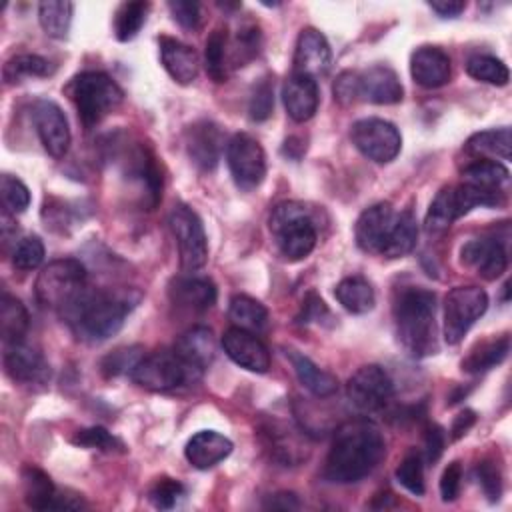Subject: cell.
<instances>
[{"label": "cell", "mask_w": 512, "mask_h": 512, "mask_svg": "<svg viewBox=\"0 0 512 512\" xmlns=\"http://www.w3.org/2000/svg\"><path fill=\"white\" fill-rule=\"evenodd\" d=\"M350 138L366 158L378 164L392 162L402 148V136L398 128L382 118L356 120L350 128Z\"/></svg>", "instance_id": "cell-13"}, {"label": "cell", "mask_w": 512, "mask_h": 512, "mask_svg": "<svg viewBox=\"0 0 512 512\" xmlns=\"http://www.w3.org/2000/svg\"><path fill=\"white\" fill-rule=\"evenodd\" d=\"M478 474V482L484 490V494L494 502L500 498L502 494V476H500V468L492 462V460H482L476 468Z\"/></svg>", "instance_id": "cell-50"}, {"label": "cell", "mask_w": 512, "mask_h": 512, "mask_svg": "<svg viewBox=\"0 0 512 512\" xmlns=\"http://www.w3.org/2000/svg\"><path fill=\"white\" fill-rule=\"evenodd\" d=\"M386 456V442L376 424L366 418L344 422L332 440L324 464V478L352 484L368 476Z\"/></svg>", "instance_id": "cell-1"}, {"label": "cell", "mask_w": 512, "mask_h": 512, "mask_svg": "<svg viewBox=\"0 0 512 512\" xmlns=\"http://www.w3.org/2000/svg\"><path fill=\"white\" fill-rule=\"evenodd\" d=\"M4 370L14 382L28 386L46 384L50 378V366L44 356L24 342L6 346Z\"/></svg>", "instance_id": "cell-19"}, {"label": "cell", "mask_w": 512, "mask_h": 512, "mask_svg": "<svg viewBox=\"0 0 512 512\" xmlns=\"http://www.w3.org/2000/svg\"><path fill=\"white\" fill-rule=\"evenodd\" d=\"M22 488H24V500L34 510H50L52 502L56 498V488L52 478L36 468V466H24L22 468Z\"/></svg>", "instance_id": "cell-33"}, {"label": "cell", "mask_w": 512, "mask_h": 512, "mask_svg": "<svg viewBox=\"0 0 512 512\" xmlns=\"http://www.w3.org/2000/svg\"><path fill=\"white\" fill-rule=\"evenodd\" d=\"M158 46H160V62L174 82L190 84L196 80L200 70V58L194 48L170 36H162L158 40Z\"/></svg>", "instance_id": "cell-25"}, {"label": "cell", "mask_w": 512, "mask_h": 512, "mask_svg": "<svg viewBox=\"0 0 512 512\" xmlns=\"http://www.w3.org/2000/svg\"><path fill=\"white\" fill-rule=\"evenodd\" d=\"M226 162L238 188L254 190L266 176V154L260 142L246 134H234L226 144Z\"/></svg>", "instance_id": "cell-12"}, {"label": "cell", "mask_w": 512, "mask_h": 512, "mask_svg": "<svg viewBox=\"0 0 512 512\" xmlns=\"http://www.w3.org/2000/svg\"><path fill=\"white\" fill-rule=\"evenodd\" d=\"M332 64V50L328 40L316 28H304L298 34L294 48V74L310 78L324 76Z\"/></svg>", "instance_id": "cell-17"}, {"label": "cell", "mask_w": 512, "mask_h": 512, "mask_svg": "<svg viewBox=\"0 0 512 512\" xmlns=\"http://www.w3.org/2000/svg\"><path fill=\"white\" fill-rule=\"evenodd\" d=\"M504 204V192L496 190H480L468 184H458V186H448L442 188L436 198L430 202L424 226L430 234H440L448 230L454 220L460 216L468 214L476 206H502Z\"/></svg>", "instance_id": "cell-6"}, {"label": "cell", "mask_w": 512, "mask_h": 512, "mask_svg": "<svg viewBox=\"0 0 512 512\" xmlns=\"http://www.w3.org/2000/svg\"><path fill=\"white\" fill-rule=\"evenodd\" d=\"M428 6L442 18H456L466 8V2H462V0H432V2H428Z\"/></svg>", "instance_id": "cell-55"}, {"label": "cell", "mask_w": 512, "mask_h": 512, "mask_svg": "<svg viewBox=\"0 0 512 512\" xmlns=\"http://www.w3.org/2000/svg\"><path fill=\"white\" fill-rule=\"evenodd\" d=\"M396 210L392 208L390 202H378L368 206L356 220L354 226V236L356 244L360 250L368 254H382L390 230L396 220Z\"/></svg>", "instance_id": "cell-15"}, {"label": "cell", "mask_w": 512, "mask_h": 512, "mask_svg": "<svg viewBox=\"0 0 512 512\" xmlns=\"http://www.w3.org/2000/svg\"><path fill=\"white\" fill-rule=\"evenodd\" d=\"M204 66L214 82H224L228 78V32L226 28H216L206 38L204 46Z\"/></svg>", "instance_id": "cell-39"}, {"label": "cell", "mask_w": 512, "mask_h": 512, "mask_svg": "<svg viewBox=\"0 0 512 512\" xmlns=\"http://www.w3.org/2000/svg\"><path fill=\"white\" fill-rule=\"evenodd\" d=\"M34 126L44 150L52 158L66 156L70 148V126L62 108L52 100H38L32 110Z\"/></svg>", "instance_id": "cell-14"}, {"label": "cell", "mask_w": 512, "mask_h": 512, "mask_svg": "<svg viewBox=\"0 0 512 512\" xmlns=\"http://www.w3.org/2000/svg\"><path fill=\"white\" fill-rule=\"evenodd\" d=\"M334 98L342 104H350L358 98V72H342L336 78Z\"/></svg>", "instance_id": "cell-53"}, {"label": "cell", "mask_w": 512, "mask_h": 512, "mask_svg": "<svg viewBox=\"0 0 512 512\" xmlns=\"http://www.w3.org/2000/svg\"><path fill=\"white\" fill-rule=\"evenodd\" d=\"M72 442L76 446H82V448H98V450H104V452L124 450V444L102 426H90V428L78 430L74 434Z\"/></svg>", "instance_id": "cell-47"}, {"label": "cell", "mask_w": 512, "mask_h": 512, "mask_svg": "<svg viewBox=\"0 0 512 512\" xmlns=\"http://www.w3.org/2000/svg\"><path fill=\"white\" fill-rule=\"evenodd\" d=\"M268 508H280V510H292V508H298V500H296V494L292 492H280V494H274L270 496V502L266 504Z\"/></svg>", "instance_id": "cell-58"}, {"label": "cell", "mask_w": 512, "mask_h": 512, "mask_svg": "<svg viewBox=\"0 0 512 512\" xmlns=\"http://www.w3.org/2000/svg\"><path fill=\"white\" fill-rule=\"evenodd\" d=\"M286 356L292 362V368L296 372L298 382L308 392H312L314 396L326 398V396H332L338 390V380L330 372L318 368L308 356H304L296 350H286Z\"/></svg>", "instance_id": "cell-29"}, {"label": "cell", "mask_w": 512, "mask_h": 512, "mask_svg": "<svg viewBox=\"0 0 512 512\" xmlns=\"http://www.w3.org/2000/svg\"><path fill=\"white\" fill-rule=\"evenodd\" d=\"M174 352L190 372L206 370L216 354V342L208 328L194 326L186 330L174 344Z\"/></svg>", "instance_id": "cell-26"}, {"label": "cell", "mask_w": 512, "mask_h": 512, "mask_svg": "<svg viewBox=\"0 0 512 512\" xmlns=\"http://www.w3.org/2000/svg\"><path fill=\"white\" fill-rule=\"evenodd\" d=\"M268 226L278 252L290 262L306 258L316 246V226L310 218L308 208L300 202L288 200L276 204L270 214Z\"/></svg>", "instance_id": "cell-4"}, {"label": "cell", "mask_w": 512, "mask_h": 512, "mask_svg": "<svg viewBox=\"0 0 512 512\" xmlns=\"http://www.w3.org/2000/svg\"><path fill=\"white\" fill-rule=\"evenodd\" d=\"M410 74L422 88H440L450 82V58L438 46H420L410 56Z\"/></svg>", "instance_id": "cell-21"}, {"label": "cell", "mask_w": 512, "mask_h": 512, "mask_svg": "<svg viewBox=\"0 0 512 512\" xmlns=\"http://www.w3.org/2000/svg\"><path fill=\"white\" fill-rule=\"evenodd\" d=\"M44 260V244L38 236H24L12 252V264L18 270H34Z\"/></svg>", "instance_id": "cell-46"}, {"label": "cell", "mask_w": 512, "mask_h": 512, "mask_svg": "<svg viewBox=\"0 0 512 512\" xmlns=\"http://www.w3.org/2000/svg\"><path fill=\"white\" fill-rule=\"evenodd\" d=\"M396 480L414 496L424 494V464L422 454L410 450L396 468Z\"/></svg>", "instance_id": "cell-44"}, {"label": "cell", "mask_w": 512, "mask_h": 512, "mask_svg": "<svg viewBox=\"0 0 512 512\" xmlns=\"http://www.w3.org/2000/svg\"><path fill=\"white\" fill-rule=\"evenodd\" d=\"M488 294L480 286H456L444 298L442 334L446 344H458L486 312Z\"/></svg>", "instance_id": "cell-8"}, {"label": "cell", "mask_w": 512, "mask_h": 512, "mask_svg": "<svg viewBox=\"0 0 512 512\" xmlns=\"http://www.w3.org/2000/svg\"><path fill=\"white\" fill-rule=\"evenodd\" d=\"M72 12L74 4L72 2H62V0H48L38 4V20L42 30L50 38H66L70 24H72Z\"/></svg>", "instance_id": "cell-38"}, {"label": "cell", "mask_w": 512, "mask_h": 512, "mask_svg": "<svg viewBox=\"0 0 512 512\" xmlns=\"http://www.w3.org/2000/svg\"><path fill=\"white\" fill-rule=\"evenodd\" d=\"M460 262L480 278L496 280L506 270L508 256L498 238H474L460 248Z\"/></svg>", "instance_id": "cell-18"}, {"label": "cell", "mask_w": 512, "mask_h": 512, "mask_svg": "<svg viewBox=\"0 0 512 512\" xmlns=\"http://www.w3.org/2000/svg\"><path fill=\"white\" fill-rule=\"evenodd\" d=\"M460 484H462V466L458 460L450 462L440 478V494L444 502H452L460 494Z\"/></svg>", "instance_id": "cell-52"}, {"label": "cell", "mask_w": 512, "mask_h": 512, "mask_svg": "<svg viewBox=\"0 0 512 512\" xmlns=\"http://www.w3.org/2000/svg\"><path fill=\"white\" fill-rule=\"evenodd\" d=\"M418 240V222L410 210H402L396 214L394 226L390 230L388 242L382 250L386 258H402L416 246Z\"/></svg>", "instance_id": "cell-34"}, {"label": "cell", "mask_w": 512, "mask_h": 512, "mask_svg": "<svg viewBox=\"0 0 512 512\" xmlns=\"http://www.w3.org/2000/svg\"><path fill=\"white\" fill-rule=\"evenodd\" d=\"M70 94L78 116L86 128L98 124L106 114L120 106L124 92L104 72H82L70 84Z\"/></svg>", "instance_id": "cell-7"}, {"label": "cell", "mask_w": 512, "mask_h": 512, "mask_svg": "<svg viewBox=\"0 0 512 512\" xmlns=\"http://www.w3.org/2000/svg\"><path fill=\"white\" fill-rule=\"evenodd\" d=\"M150 10L148 2H124L120 4V8L116 10V18H114V34L120 42H128L132 40L142 24L146 22V14Z\"/></svg>", "instance_id": "cell-43"}, {"label": "cell", "mask_w": 512, "mask_h": 512, "mask_svg": "<svg viewBox=\"0 0 512 512\" xmlns=\"http://www.w3.org/2000/svg\"><path fill=\"white\" fill-rule=\"evenodd\" d=\"M50 72H52V66L46 58H42L38 54H16L4 64L2 78L6 84H16L22 78L48 76Z\"/></svg>", "instance_id": "cell-42"}, {"label": "cell", "mask_w": 512, "mask_h": 512, "mask_svg": "<svg viewBox=\"0 0 512 512\" xmlns=\"http://www.w3.org/2000/svg\"><path fill=\"white\" fill-rule=\"evenodd\" d=\"M190 376V370L184 366V362L178 358V354L172 350H160L152 352L144 358H138V362L130 370V378L152 392H168L178 386H182Z\"/></svg>", "instance_id": "cell-11"}, {"label": "cell", "mask_w": 512, "mask_h": 512, "mask_svg": "<svg viewBox=\"0 0 512 512\" xmlns=\"http://www.w3.org/2000/svg\"><path fill=\"white\" fill-rule=\"evenodd\" d=\"M168 10L172 18L186 30H194L200 26V4L198 2H168Z\"/></svg>", "instance_id": "cell-51"}, {"label": "cell", "mask_w": 512, "mask_h": 512, "mask_svg": "<svg viewBox=\"0 0 512 512\" xmlns=\"http://www.w3.org/2000/svg\"><path fill=\"white\" fill-rule=\"evenodd\" d=\"M168 224L176 238L180 268L184 272L200 270L208 260V240L198 214L190 206L178 204L170 212Z\"/></svg>", "instance_id": "cell-9"}, {"label": "cell", "mask_w": 512, "mask_h": 512, "mask_svg": "<svg viewBox=\"0 0 512 512\" xmlns=\"http://www.w3.org/2000/svg\"><path fill=\"white\" fill-rule=\"evenodd\" d=\"M136 302L138 296L132 298L130 290H86L60 316L68 322V326L80 340L94 344L118 334Z\"/></svg>", "instance_id": "cell-2"}, {"label": "cell", "mask_w": 512, "mask_h": 512, "mask_svg": "<svg viewBox=\"0 0 512 512\" xmlns=\"http://www.w3.org/2000/svg\"><path fill=\"white\" fill-rule=\"evenodd\" d=\"M228 316L234 322L236 328L248 330V332H262L268 324V310L262 302H258L252 296L246 294H236L230 300L228 306Z\"/></svg>", "instance_id": "cell-32"}, {"label": "cell", "mask_w": 512, "mask_h": 512, "mask_svg": "<svg viewBox=\"0 0 512 512\" xmlns=\"http://www.w3.org/2000/svg\"><path fill=\"white\" fill-rule=\"evenodd\" d=\"M260 50V30L254 24L240 26L236 38L230 42L228 38V66L238 68L246 66Z\"/></svg>", "instance_id": "cell-41"}, {"label": "cell", "mask_w": 512, "mask_h": 512, "mask_svg": "<svg viewBox=\"0 0 512 512\" xmlns=\"http://www.w3.org/2000/svg\"><path fill=\"white\" fill-rule=\"evenodd\" d=\"M126 174L144 190V196L148 198V208H154L162 198V176L154 162V156L146 148L136 146L128 154Z\"/></svg>", "instance_id": "cell-28"}, {"label": "cell", "mask_w": 512, "mask_h": 512, "mask_svg": "<svg viewBox=\"0 0 512 512\" xmlns=\"http://www.w3.org/2000/svg\"><path fill=\"white\" fill-rule=\"evenodd\" d=\"M170 302L188 312H204L216 302V286L204 276H178L168 284Z\"/></svg>", "instance_id": "cell-22"}, {"label": "cell", "mask_w": 512, "mask_h": 512, "mask_svg": "<svg viewBox=\"0 0 512 512\" xmlns=\"http://www.w3.org/2000/svg\"><path fill=\"white\" fill-rule=\"evenodd\" d=\"M274 108V86L268 78H264L252 92L250 96V104H248V112L250 118L256 122L266 120L272 114Z\"/></svg>", "instance_id": "cell-49"}, {"label": "cell", "mask_w": 512, "mask_h": 512, "mask_svg": "<svg viewBox=\"0 0 512 512\" xmlns=\"http://www.w3.org/2000/svg\"><path fill=\"white\" fill-rule=\"evenodd\" d=\"M466 152L480 160H510L512 156V132L508 126L476 132L466 142Z\"/></svg>", "instance_id": "cell-30"}, {"label": "cell", "mask_w": 512, "mask_h": 512, "mask_svg": "<svg viewBox=\"0 0 512 512\" xmlns=\"http://www.w3.org/2000/svg\"><path fill=\"white\" fill-rule=\"evenodd\" d=\"M0 198H2V206H4L6 212L20 214L30 204V190L20 178H16L12 174H2V178H0Z\"/></svg>", "instance_id": "cell-45"}, {"label": "cell", "mask_w": 512, "mask_h": 512, "mask_svg": "<svg viewBox=\"0 0 512 512\" xmlns=\"http://www.w3.org/2000/svg\"><path fill=\"white\" fill-rule=\"evenodd\" d=\"M424 448H426V460L436 462L444 450V430L436 424H430L424 430Z\"/></svg>", "instance_id": "cell-54"}, {"label": "cell", "mask_w": 512, "mask_h": 512, "mask_svg": "<svg viewBox=\"0 0 512 512\" xmlns=\"http://www.w3.org/2000/svg\"><path fill=\"white\" fill-rule=\"evenodd\" d=\"M222 348L234 364L248 372L264 374L270 368V352L254 332L236 326L228 328L222 336Z\"/></svg>", "instance_id": "cell-16"}, {"label": "cell", "mask_w": 512, "mask_h": 512, "mask_svg": "<svg viewBox=\"0 0 512 512\" xmlns=\"http://www.w3.org/2000/svg\"><path fill=\"white\" fill-rule=\"evenodd\" d=\"M220 130L214 122L200 120L186 128L184 144L190 160L204 172L216 168L220 158Z\"/></svg>", "instance_id": "cell-23"}, {"label": "cell", "mask_w": 512, "mask_h": 512, "mask_svg": "<svg viewBox=\"0 0 512 512\" xmlns=\"http://www.w3.org/2000/svg\"><path fill=\"white\" fill-rule=\"evenodd\" d=\"M232 448H234L232 442L224 434L214 430H202V432H196L186 442L184 456L194 468L208 470L220 464L224 458H228Z\"/></svg>", "instance_id": "cell-27"}, {"label": "cell", "mask_w": 512, "mask_h": 512, "mask_svg": "<svg viewBox=\"0 0 512 512\" xmlns=\"http://www.w3.org/2000/svg\"><path fill=\"white\" fill-rule=\"evenodd\" d=\"M476 422V416L472 410H462L452 424V440H458L460 436H464L468 432V428Z\"/></svg>", "instance_id": "cell-57"}, {"label": "cell", "mask_w": 512, "mask_h": 512, "mask_svg": "<svg viewBox=\"0 0 512 512\" xmlns=\"http://www.w3.org/2000/svg\"><path fill=\"white\" fill-rule=\"evenodd\" d=\"M508 168L496 160H476L462 170V182L480 190H502L508 182Z\"/></svg>", "instance_id": "cell-35"}, {"label": "cell", "mask_w": 512, "mask_h": 512, "mask_svg": "<svg viewBox=\"0 0 512 512\" xmlns=\"http://www.w3.org/2000/svg\"><path fill=\"white\" fill-rule=\"evenodd\" d=\"M282 100L288 116L294 122L310 120L318 110V84L304 74H290L282 86Z\"/></svg>", "instance_id": "cell-24"}, {"label": "cell", "mask_w": 512, "mask_h": 512, "mask_svg": "<svg viewBox=\"0 0 512 512\" xmlns=\"http://www.w3.org/2000/svg\"><path fill=\"white\" fill-rule=\"evenodd\" d=\"M334 296L342 304V308L352 314H366L376 304L374 288L362 276H348L340 280L334 288Z\"/></svg>", "instance_id": "cell-31"}, {"label": "cell", "mask_w": 512, "mask_h": 512, "mask_svg": "<svg viewBox=\"0 0 512 512\" xmlns=\"http://www.w3.org/2000/svg\"><path fill=\"white\" fill-rule=\"evenodd\" d=\"M398 342L414 358L438 350L436 340V296L422 286L402 288L392 306Z\"/></svg>", "instance_id": "cell-3"}, {"label": "cell", "mask_w": 512, "mask_h": 512, "mask_svg": "<svg viewBox=\"0 0 512 512\" xmlns=\"http://www.w3.org/2000/svg\"><path fill=\"white\" fill-rule=\"evenodd\" d=\"M466 72L478 82L494 84V86H506L510 80L508 66L490 54H474L466 60Z\"/></svg>", "instance_id": "cell-40"}, {"label": "cell", "mask_w": 512, "mask_h": 512, "mask_svg": "<svg viewBox=\"0 0 512 512\" xmlns=\"http://www.w3.org/2000/svg\"><path fill=\"white\" fill-rule=\"evenodd\" d=\"M86 292V268L76 258H60L44 266L36 278L34 294L40 306L62 314Z\"/></svg>", "instance_id": "cell-5"}, {"label": "cell", "mask_w": 512, "mask_h": 512, "mask_svg": "<svg viewBox=\"0 0 512 512\" xmlns=\"http://www.w3.org/2000/svg\"><path fill=\"white\" fill-rule=\"evenodd\" d=\"M394 396V384L388 372L376 364L360 366L346 384V398L360 414H374L388 406Z\"/></svg>", "instance_id": "cell-10"}, {"label": "cell", "mask_w": 512, "mask_h": 512, "mask_svg": "<svg viewBox=\"0 0 512 512\" xmlns=\"http://www.w3.org/2000/svg\"><path fill=\"white\" fill-rule=\"evenodd\" d=\"M182 494H184V486H182L178 480L168 478V476L158 478V480L150 486V490H148L150 502H152L156 508H162V510L172 508V506L178 502V498H180Z\"/></svg>", "instance_id": "cell-48"}, {"label": "cell", "mask_w": 512, "mask_h": 512, "mask_svg": "<svg viewBox=\"0 0 512 512\" xmlns=\"http://www.w3.org/2000/svg\"><path fill=\"white\" fill-rule=\"evenodd\" d=\"M510 340L508 336L482 342L478 348L470 350V354L462 360V370L468 374H482L496 368L508 356Z\"/></svg>", "instance_id": "cell-37"}, {"label": "cell", "mask_w": 512, "mask_h": 512, "mask_svg": "<svg viewBox=\"0 0 512 512\" xmlns=\"http://www.w3.org/2000/svg\"><path fill=\"white\" fill-rule=\"evenodd\" d=\"M28 330V312L24 308V304L10 296L4 294L0 300V332H2V340L6 346L10 344H18L24 340Z\"/></svg>", "instance_id": "cell-36"}, {"label": "cell", "mask_w": 512, "mask_h": 512, "mask_svg": "<svg viewBox=\"0 0 512 512\" xmlns=\"http://www.w3.org/2000/svg\"><path fill=\"white\" fill-rule=\"evenodd\" d=\"M322 314L328 316V308L326 304L316 296V294H308L306 302H304V308H302V318L308 322V320H322ZM302 320V322H304Z\"/></svg>", "instance_id": "cell-56"}, {"label": "cell", "mask_w": 512, "mask_h": 512, "mask_svg": "<svg viewBox=\"0 0 512 512\" xmlns=\"http://www.w3.org/2000/svg\"><path fill=\"white\" fill-rule=\"evenodd\" d=\"M404 96L398 74L384 64L358 72V98L372 104H398Z\"/></svg>", "instance_id": "cell-20"}]
</instances>
